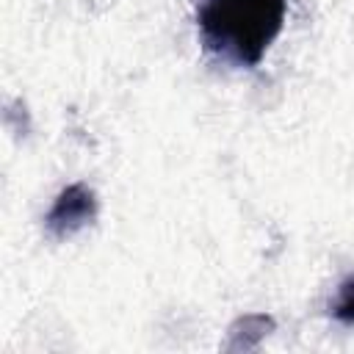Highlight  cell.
<instances>
[{"mask_svg": "<svg viewBox=\"0 0 354 354\" xmlns=\"http://www.w3.org/2000/svg\"><path fill=\"white\" fill-rule=\"evenodd\" d=\"M285 22V0H202V41L238 64H257Z\"/></svg>", "mask_w": 354, "mask_h": 354, "instance_id": "6da1fadb", "label": "cell"}, {"mask_svg": "<svg viewBox=\"0 0 354 354\" xmlns=\"http://www.w3.org/2000/svg\"><path fill=\"white\" fill-rule=\"evenodd\" d=\"M94 218V194L86 185H69L47 213V227L55 235H69Z\"/></svg>", "mask_w": 354, "mask_h": 354, "instance_id": "7a4b0ae2", "label": "cell"}, {"mask_svg": "<svg viewBox=\"0 0 354 354\" xmlns=\"http://www.w3.org/2000/svg\"><path fill=\"white\" fill-rule=\"evenodd\" d=\"M332 315L343 324H354V277H346L340 282L335 304H332Z\"/></svg>", "mask_w": 354, "mask_h": 354, "instance_id": "3957f363", "label": "cell"}]
</instances>
